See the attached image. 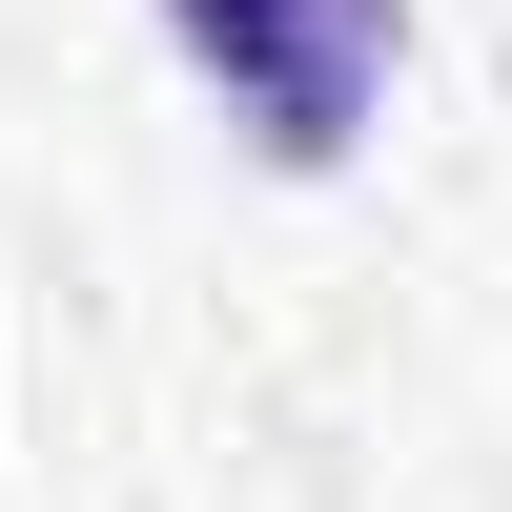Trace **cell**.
<instances>
[{
  "instance_id": "1",
  "label": "cell",
  "mask_w": 512,
  "mask_h": 512,
  "mask_svg": "<svg viewBox=\"0 0 512 512\" xmlns=\"http://www.w3.org/2000/svg\"><path fill=\"white\" fill-rule=\"evenodd\" d=\"M164 41L205 62V103H226L267 164H349L369 103H390L410 0H164Z\"/></svg>"
}]
</instances>
